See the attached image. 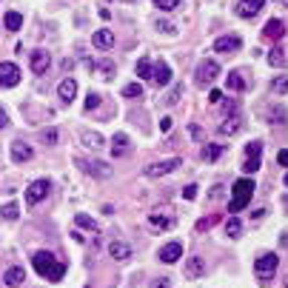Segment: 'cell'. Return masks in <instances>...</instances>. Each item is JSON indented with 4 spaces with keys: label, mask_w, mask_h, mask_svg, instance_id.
Wrapping results in <instances>:
<instances>
[{
    "label": "cell",
    "mask_w": 288,
    "mask_h": 288,
    "mask_svg": "<svg viewBox=\"0 0 288 288\" xmlns=\"http://www.w3.org/2000/svg\"><path fill=\"white\" fill-rule=\"evenodd\" d=\"M154 6L163 12H174V9H180V0H154Z\"/></svg>",
    "instance_id": "cell-36"
},
{
    "label": "cell",
    "mask_w": 288,
    "mask_h": 288,
    "mask_svg": "<svg viewBox=\"0 0 288 288\" xmlns=\"http://www.w3.org/2000/svg\"><path fill=\"white\" fill-rule=\"evenodd\" d=\"M217 74H220V66H217V60H203L200 66H197V86H209V83H214L217 80Z\"/></svg>",
    "instance_id": "cell-6"
},
{
    "label": "cell",
    "mask_w": 288,
    "mask_h": 288,
    "mask_svg": "<svg viewBox=\"0 0 288 288\" xmlns=\"http://www.w3.org/2000/svg\"><path fill=\"white\" fill-rule=\"evenodd\" d=\"M143 94V86L140 83H129V86H123V97H140Z\"/></svg>",
    "instance_id": "cell-37"
},
{
    "label": "cell",
    "mask_w": 288,
    "mask_h": 288,
    "mask_svg": "<svg viewBox=\"0 0 288 288\" xmlns=\"http://www.w3.org/2000/svg\"><path fill=\"white\" fill-rule=\"evenodd\" d=\"M123 3H137V0H123Z\"/></svg>",
    "instance_id": "cell-56"
},
{
    "label": "cell",
    "mask_w": 288,
    "mask_h": 288,
    "mask_svg": "<svg viewBox=\"0 0 288 288\" xmlns=\"http://www.w3.org/2000/svg\"><path fill=\"white\" fill-rule=\"evenodd\" d=\"M245 157H262V143L260 140H251V143L245 146Z\"/></svg>",
    "instance_id": "cell-35"
},
{
    "label": "cell",
    "mask_w": 288,
    "mask_h": 288,
    "mask_svg": "<svg viewBox=\"0 0 288 288\" xmlns=\"http://www.w3.org/2000/svg\"><path fill=\"white\" fill-rule=\"evenodd\" d=\"M77 166L86 171L88 177H97V180H106V177H112V166L103 163V160H77Z\"/></svg>",
    "instance_id": "cell-5"
},
{
    "label": "cell",
    "mask_w": 288,
    "mask_h": 288,
    "mask_svg": "<svg viewBox=\"0 0 288 288\" xmlns=\"http://www.w3.org/2000/svg\"><path fill=\"white\" fill-rule=\"evenodd\" d=\"M29 63H32V71H35V74H46L49 66H52V54L46 52V49H35L32 57H29Z\"/></svg>",
    "instance_id": "cell-9"
},
{
    "label": "cell",
    "mask_w": 288,
    "mask_h": 288,
    "mask_svg": "<svg viewBox=\"0 0 288 288\" xmlns=\"http://www.w3.org/2000/svg\"><path fill=\"white\" fill-rule=\"evenodd\" d=\"M149 223H151V228H157V231H168V228H174V223L177 220L171 217V214H163V211H154V214H149Z\"/></svg>",
    "instance_id": "cell-19"
},
{
    "label": "cell",
    "mask_w": 288,
    "mask_h": 288,
    "mask_svg": "<svg viewBox=\"0 0 288 288\" xmlns=\"http://www.w3.org/2000/svg\"><path fill=\"white\" fill-rule=\"evenodd\" d=\"M109 254H112V260L126 262V260H131V245L123 243V240H114V243H109Z\"/></svg>",
    "instance_id": "cell-20"
},
{
    "label": "cell",
    "mask_w": 288,
    "mask_h": 288,
    "mask_svg": "<svg viewBox=\"0 0 288 288\" xmlns=\"http://www.w3.org/2000/svg\"><path fill=\"white\" fill-rule=\"evenodd\" d=\"M282 183H285V188H288V174H285V177H282Z\"/></svg>",
    "instance_id": "cell-54"
},
{
    "label": "cell",
    "mask_w": 288,
    "mask_h": 288,
    "mask_svg": "<svg viewBox=\"0 0 288 288\" xmlns=\"http://www.w3.org/2000/svg\"><path fill=\"white\" fill-rule=\"evenodd\" d=\"M197 191H200V188H197V185H185L183 188V200H194V197H197Z\"/></svg>",
    "instance_id": "cell-43"
},
{
    "label": "cell",
    "mask_w": 288,
    "mask_h": 288,
    "mask_svg": "<svg viewBox=\"0 0 288 288\" xmlns=\"http://www.w3.org/2000/svg\"><path fill=\"white\" fill-rule=\"evenodd\" d=\"M277 3H282V6H288V0H277Z\"/></svg>",
    "instance_id": "cell-55"
},
{
    "label": "cell",
    "mask_w": 288,
    "mask_h": 288,
    "mask_svg": "<svg viewBox=\"0 0 288 288\" xmlns=\"http://www.w3.org/2000/svg\"><path fill=\"white\" fill-rule=\"evenodd\" d=\"M262 3H265V0H237V15L243 20H251V18L260 15Z\"/></svg>",
    "instance_id": "cell-11"
},
{
    "label": "cell",
    "mask_w": 288,
    "mask_h": 288,
    "mask_svg": "<svg viewBox=\"0 0 288 288\" xmlns=\"http://www.w3.org/2000/svg\"><path fill=\"white\" fill-rule=\"evenodd\" d=\"M112 154L114 157H129L131 154V140L123 134V131H117L112 137Z\"/></svg>",
    "instance_id": "cell-17"
},
{
    "label": "cell",
    "mask_w": 288,
    "mask_h": 288,
    "mask_svg": "<svg viewBox=\"0 0 288 288\" xmlns=\"http://www.w3.org/2000/svg\"><path fill=\"white\" fill-rule=\"evenodd\" d=\"M100 100H103V97H100V94H94V91H88V97H86V112H91V109H97V106H100Z\"/></svg>",
    "instance_id": "cell-41"
},
{
    "label": "cell",
    "mask_w": 288,
    "mask_h": 288,
    "mask_svg": "<svg viewBox=\"0 0 288 288\" xmlns=\"http://www.w3.org/2000/svg\"><path fill=\"white\" fill-rule=\"evenodd\" d=\"M160 262H166V265H174L177 260H183V245L180 243H166L160 248Z\"/></svg>",
    "instance_id": "cell-12"
},
{
    "label": "cell",
    "mask_w": 288,
    "mask_h": 288,
    "mask_svg": "<svg viewBox=\"0 0 288 288\" xmlns=\"http://www.w3.org/2000/svg\"><path fill=\"white\" fill-rule=\"evenodd\" d=\"M265 214H268V211H265V209H257V211H254V214H251V220H262V217H265Z\"/></svg>",
    "instance_id": "cell-52"
},
{
    "label": "cell",
    "mask_w": 288,
    "mask_h": 288,
    "mask_svg": "<svg viewBox=\"0 0 288 288\" xmlns=\"http://www.w3.org/2000/svg\"><path fill=\"white\" fill-rule=\"evenodd\" d=\"M80 140H83V146H86L88 151H100L106 146V140H103V134H100V131H83V134H80Z\"/></svg>",
    "instance_id": "cell-23"
},
{
    "label": "cell",
    "mask_w": 288,
    "mask_h": 288,
    "mask_svg": "<svg viewBox=\"0 0 288 288\" xmlns=\"http://www.w3.org/2000/svg\"><path fill=\"white\" fill-rule=\"evenodd\" d=\"M209 100H211V103H220V100H223V91H220V88H211V91H209Z\"/></svg>",
    "instance_id": "cell-46"
},
{
    "label": "cell",
    "mask_w": 288,
    "mask_h": 288,
    "mask_svg": "<svg viewBox=\"0 0 288 288\" xmlns=\"http://www.w3.org/2000/svg\"><path fill=\"white\" fill-rule=\"evenodd\" d=\"M151 69H154V66H151L149 57H140V60H137V74H140V77H149L151 80Z\"/></svg>",
    "instance_id": "cell-32"
},
{
    "label": "cell",
    "mask_w": 288,
    "mask_h": 288,
    "mask_svg": "<svg viewBox=\"0 0 288 288\" xmlns=\"http://www.w3.org/2000/svg\"><path fill=\"white\" fill-rule=\"evenodd\" d=\"M209 197L211 200H220V197H223V185H214V188L209 191Z\"/></svg>",
    "instance_id": "cell-48"
},
{
    "label": "cell",
    "mask_w": 288,
    "mask_h": 288,
    "mask_svg": "<svg viewBox=\"0 0 288 288\" xmlns=\"http://www.w3.org/2000/svg\"><path fill=\"white\" fill-rule=\"evenodd\" d=\"M20 83V69L15 66V63H0V86H18Z\"/></svg>",
    "instance_id": "cell-10"
},
{
    "label": "cell",
    "mask_w": 288,
    "mask_h": 288,
    "mask_svg": "<svg viewBox=\"0 0 288 288\" xmlns=\"http://www.w3.org/2000/svg\"><path fill=\"white\" fill-rule=\"evenodd\" d=\"M0 217L9 220V223H15V220L20 217V206H18V203H6V206L0 209Z\"/></svg>",
    "instance_id": "cell-30"
},
{
    "label": "cell",
    "mask_w": 288,
    "mask_h": 288,
    "mask_svg": "<svg viewBox=\"0 0 288 288\" xmlns=\"http://www.w3.org/2000/svg\"><path fill=\"white\" fill-rule=\"evenodd\" d=\"M6 126H9V112H6V109L0 106V131L6 129Z\"/></svg>",
    "instance_id": "cell-44"
},
{
    "label": "cell",
    "mask_w": 288,
    "mask_h": 288,
    "mask_svg": "<svg viewBox=\"0 0 288 288\" xmlns=\"http://www.w3.org/2000/svg\"><path fill=\"white\" fill-rule=\"evenodd\" d=\"M262 35L268 37V40H274V43H279V40L285 37V23L279 18H271L268 23H265V29H262Z\"/></svg>",
    "instance_id": "cell-16"
},
{
    "label": "cell",
    "mask_w": 288,
    "mask_h": 288,
    "mask_svg": "<svg viewBox=\"0 0 288 288\" xmlns=\"http://www.w3.org/2000/svg\"><path fill=\"white\" fill-rule=\"evenodd\" d=\"M9 149H12V160H15V163H29V160L35 157V149H32L29 143H23V140H15Z\"/></svg>",
    "instance_id": "cell-14"
},
{
    "label": "cell",
    "mask_w": 288,
    "mask_h": 288,
    "mask_svg": "<svg viewBox=\"0 0 288 288\" xmlns=\"http://www.w3.org/2000/svg\"><path fill=\"white\" fill-rule=\"evenodd\" d=\"M251 194H254V180H248V177H243V180H237L234 188H231V203H228V209H231V214H237V211H243L248 203H251Z\"/></svg>",
    "instance_id": "cell-2"
},
{
    "label": "cell",
    "mask_w": 288,
    "mask_h": 288,
    "mask_svg": "<svg viewBox=\"0 0 288 288\" xmlns=\"http://www.w3.org/2000/svg\"><path fill=\"white\" fill-rule=\"evenodd\" d=\"M240 46H243V37H240V35H223V37H217V40H214V52L231 54V52H237Z\"/></svg>",
    "instance_id": "cell-8"
},
{
    "label": "cell",
    "mask_w": 288,
    "mask_h": 288,
    "mask_svg": "<svg viewBox=\"0 0 288 288\" xmlns=\"http://www.w3.org/2000/svg\"><path fill=\"white\" fill-rule=\"evenodd\" d=\"M88 69L97 71L103 80H112L114 77V63L112 60H88Z\"/></svg>",
    "instance_id": "cell-25"
},
{
    "label": "cell",
    "mask_w": 288,
    "mask_h": 288,
    "mask_svg": "<svg viewBox=\"0 0 288 288\" xmlns=\"http://www.w3.org/2000/svg\"><path fill=\"white\" fill-rule=\"evenodd\" d=\"M171 117H163V120H160V131H163V134H166V131H171Z\"/></svg>",
    "instance_id": "cell-47"
},
{
    "label": "cell",
    "mask_w": 288,
    "mask_h": 288,
    "mask_svg": "<svg viewBox=\"0 0 288 288\" xmlns=\"http://www.w3.org/2000/svg\"><path fill=\"white\" fill-rule=\"evenodd\" d=\"M3 282L9 288H20L26 282V271L20 268V265H12V268H6V274H3Z\"/></svg>",
    "instance_id": "cell-21"
},
{
    "label": "cell",
    "mask_w": 288,
    "mask_h": 288,
    "mask_svg": "<svg viewBox=\"0 0 288 288\" xmlns=\"http://www.w3.org/2000/svg\"><path fill=\"white\" fill-rule=\"evenodd\" d=\"M206 260L203 257H188L185 260V268H183V274H185V279H200L203 274H206Z\"/></svg>",
    "instance_id": "cell-13"
},
{
    "label": "cell",
    "mask_w": 288,
    "mask_h": 288,
    "mask_svg": "<svg viewBox=\"0 0 288 288\" xmlns=\"http://www.w3.org/2000/svg\"><path fill=\"white\" fill-rule=\"evenodd\" d=\"M49 191H52V183H49L46 177H40V180H35V183H29L26 203L29 206H37V203H43L46 197H49Z\"/></svg>",
    "instance_id": "cell-4"
},
{
    "label": "cell",
    "mask_w": 288,
    "mask_h": 288,
    "mask_svg": "<svg viewBox=\"0 0 288 288\" xmlns=\"http://www.w3.org/2000/svg\"><path fill=\"white\" fill-rule=\"evenodd\" d=\"M285 49H282V46H274V49H271L268 52V63L271 66H274V69H277V66H288V57H285Z\"/></svg>",
    "instance_id": "cell-26"
},
{
    "label": "cell",
    "mask_w": 288,
    "mask_h": 288,
    "mask_svg": "<svg viewBox=\"0 0 288 288\" xmlns=\"http://www.w3.org/2000/svg\"><path fill=\"white\" fill-rule=\"evenodd\" d=\"M3 23H6V32H18V29L23 26V15H20V12H6Z\"/></svg>",
    "instance_id": "cell-27"
},
{
    "label": "cell",
    "mask_w": 288,
    "mask_h": 288,
    "mask_svg": "<svg viewBox=\"0 0 288 288\" xmlns=\"http://www.w3.org/2000/svg\"><path fill=\"white\" fill-rule=\"evenodd\" d=\"M282 206H285V211H288V194H285V197H282Z\"/></svg>",
    "instance_id": "cell-53"
},
{
    "label": "cell",
    "mask_w": 288,
    "mask_h": 288,
    "mask_svg": "<svg viewBox=\"0 0 288 288\" xmlns=\"http://www.w3.org/2000/svg\"><path fill=\"white\" fill-rule=\"evenodd\" d=\"M168 285H171V279L163 277V279H154V285H151V288H168Z\"/></svg>",
    "instance_id": "cell-49"
},
{
    "label": "cell",
    "mask_w": 288,
    "mask_h": 288,
    "mask_svg": "<svg viewBox=\"0 0 288 288\" xmlns=\"http://www.w3.org/2000/svg\"><path fill=\"white\" fill-rule=\"evenodd\" d=\"M57 94H60L63 103H71V100L77 97V83H74V77L60 80V86H57Z\"/></svg>",
    "instance_id": "cell-22"
},
{
    "label": "cell",
    "mask_w": 288,
    "mask_h": 288,
    "mask_svg": "<svg viewBox=\"0 0 288 288\" xmlns=\"http://www.w3.org/2000/svg\"><path fill=\"white\" fill-rule=\"evenodd\" d=\"M74 223H77L80 228H91V231H97L94 220H91V217H86V214H77V217H74Z\"/></svg>",
    "instance_id": "cell-40"
},
{
    "label": "cell",
    "mask_w": 288,
    "mask_h": 288,
    "mask_svg": "<svg viewBox=\"0 0 288 288\" xmlns=\"http://www.w3.org/2000/svg\"><path fill=\"white\" fill-rule=\"evenodd\" d=\"M240 231H243V226H240V220L231 214V220H226V234L228 237H240Z\"/></svg>",
    "instance_id": "cell-33"
},
{
    "label": "cell",
    "mask_w": 288,
    "mask_h": 288,
    "mask_svg": "<svg viewBox=\"0 0 288 288\" xmlns=\"http://www.w3.org/2000/svg\"><path fill=\"white\" fill-rule=\"evenodd\" d=\"M151 83H154V86H168V83H171V66H168V63H154V69H151Z\"/></svg>",
    "instance_id": "cell-15"
},
{
    "label": "cell",
    "mask_w": 288,
    "mask_h": 288,
    "mask_svg": "<svg viewBox=\"0 0 288 288\" xmlns=\"http://www.w3.org/2000/svg\"><path fill=\"white\" fill-rule=\"evenodd\" d=\"M243 129V117H240V114H228L226 120L220 123V134H223V137H234L237 131Z\"/></svg>",
    "instance_id": "cell-18"
},
{
    "label": "cell",
    "mask_w": 288,
    "mask_h": 288,
    "mask_svg": "<svg viewBox=\"0 0 288 288\" xmlns=\"http://www.w3.org/2000/svg\"><path fill=\"white\" fill-rule=\"evenodd\" d=\"M226 151V146H220V143H209L206 149H203V160H209V163H214V160L220 157Z\"/></svg>",
    "instance_id": "cell-28"
},
{
    "label": "cell",
    "mask_w": 288,
    "mask_h": 288,
    "mask_svg": "<svg viewBox=\"0 0 288 288\" xmlns=\"http://www.w3.org/2000/svg\"><path fill=\"white\" fill-rule=\"evenodd\" d=\"M157 29H160V32H166V35H174V32H177L171 23H163V20H157Z\"/></svg>",
    "instance_id": "cell-45"
},
{
    "label": "cell",
    "mask_w": 288,
    "mask_h": 288,
    "mask_svg": "<svg viewBox=\"0 0 288 288\" xmlns=\"http://www.w3.org/2000/svg\"><path fill=\"white\" fill-rule=\"evenodd\" d=\"M40 140H43L46 146H54V143H57V129H46V131H40Z\"/></svg>",
    "instance_id": "cell-38"
},
{
    "label": "cell",
    "mask_w": 288,
    "mask_h": 288,
    "mask_svg": "<svg viewBox=\"0 0 288 288\" xmlns=\"http://www.w3.org/2000/svg\"><path fill=\"white\" fill-rule=\"evenodd\" d=\"M226 86L231 88V91H245V80H243V74L240 71H231L226 77Z\"/></svg>",
    "instance_id": "cell-29"
},
{
    "label": "cell",
    "mask_w": 288,
    "mask_h": 288,
    "mask_svg": "<svg viewBox=\"0 0 288 288\" xmlns=\"http://www.w3.org/2000/svg\"><path fill=\"white\" fill-rule=\"evenodd\" d=\"M271 91L274 94H288V74H279V77L271 80Z\"/></svg>",
    "instance_id": "cell-31"
},
{
    "label": "cell",
    "mask_w": 288,
    "mask_h": 288,
    "mask_svg": "<svg viewBox=\"0 0 288 288\" xmlns=\"http://www.w3.org/2000/svg\"><path fill=\"white\" fill-rule=\"evenodd\" d=\"M191 137L194 140H203V129H200V126H191Z\"/></svg>",
    "instance_id": "cell-51"
},
{
    "label": "cell",
    "mask_w": 288,
    "mask_h": 288,
    "mask_svg": "<svg viewBox=\"0 0 288 288\" xmlns=\"http://www.w3.org/2000/svg\"><path fill=\"white\" fill-rule=\"evenodd\" d=\"M180 94H183V86H174L166 97H163V103H166V106H177V103H180Z\"/></svg>",
    "instance_id": "cell-34"
},
{
    "label": "cell",
    "mask_w": 288,
    "mask_h": 288,
    "mask_svg": "<svg viewBox=\"0 0 288 288\" xmlns=\"http://www.w3.org/2000/svg\"><path fill=\"white\" fill-rule=\"evenodd\" d=\"M277 160H279V166H288V151L282 149V151H279V154H277Z\"/></svg>",
    "instance_id": "cell-50"
},
{
    "label": "cell",
    "mask_w": 288,
    "mask_h": 288,
    "mask_svg": "<svg viewBox=\"0 0 288 288\" xmlns=\"http://www.w3.org/2000/svg\"><path fill=\"white\" fill-rule=\"evenodd\" d=\"M277 268H279V257L274 251H265L262 257H257V260H254V274L260 277L262 285H265V282L277 274Z\"/></svg>",
    "instance_id": "cell-3"
},
{
    "label": "cell",
    "mask_w": 288,
    "mask_h": 288,
    "mask_svg": "<svg viewBox=\"0 0 288 288\" xmlns=\"http://www.w3.org/2000/svg\"><path fill=\"white\" fill-rule=\"evenodd\" d=\"M260 168V157H245V163H243V171L245 174H254Z\"/></svg>",
    "instance_id": "cell-39"
},
{
    "label": "cell",
    "mask_w": 288,
    "mask_h": 288,
    "mask_svg": "<svg viewBox=\"0 0 288 288\" xmlns=\"http://www.w3.org/2000/svg\"><path fill=\"white\" fill-rule=\"evenodd\" d=\"M183 166V160L180 157H171V160H160V163H151L149 168H146V177H163V174H171V171H177V168Z\"/></svg>",
    "instance_id": "cell-7"
},
{
    "label": "cell",
    "mask_w": 288,
    "mask_h": 288,
    "mask_svg": "<svg viewBox=\"0 0 288 288\" xmlns=\"http://www.w3.org/2000/svg\"><path fill=\"white\" fill-rule=\"evenodd\" d=\"M32 265H35V271L40 277H46L49 282H60L63 274H66V262H60L52 251H37L35 257H32Z\"/></svg>",
    "instance_id": "cell-1"
},
{
    "label": "cell",
    "mask_w": 288,
    "mask_h": 288,
    "mask_svg": "<svg viewBox=\"0 0 288 288\" xmlns=\"http://www.w3.org/2000/svg\"><path fill=\"white\" fill-rule=\"evenodd\" d=\"M91 43H94L97 49H112L114 46V32L112 29H97L94 35H91Z\"/></svg>",
    "instance_id": "cell-24"
},
{
    "label": "cell",
    "mask_w": 288,
    "mask_h": 288,
    "mask_svg": "<svg viewBox=\"0 0 288 288\" xmlns=\"http://www.w3.org/2000/svg\"><path fill=\"white\" fill-rule=\"evenodd\" d=\"M217 220H220V217H203L200 223H197V231H206V228H211Z\"/></svg>",
    "instance_id": "cell-42"
}]
</instances>
